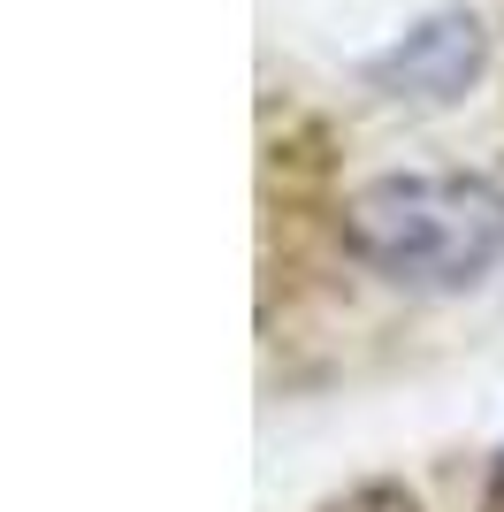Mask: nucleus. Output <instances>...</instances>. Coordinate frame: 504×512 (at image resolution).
<instances>
[{
    "instance_id": "1",
    "label": "nucleus",
    "mask_w": 504,
    "mask_h": 512,
    "mask_svg": "<svg viewBox=\"0 0 504 512\" xmlns=\"http://www.w3.org/2000/svg\"><path fill=\"white\" fill-rule=\"evenodd\" d=\"M359 268L405 291H466L504 260V192L466 169H398L344 199Z\"/></svg>"
},
{
    "instance_id": "2",
    "label": "nucleus",
    "mask_w": 504,
    "mask_h": 512,
    "mask_svg": "<svg viewBox=\"0 0 504 512\" xmlns=\"http://www.w3.org/2000/svg\"><path fill=\"white\" fill-rule=\"evenodd\" d=\"M482 23L466 16V8H443V16L413 23L390 54H375L367 62V85L390 92V100H420V107H436V100H459L474 77H482Z\"/></svg>"
}]
</instances>
